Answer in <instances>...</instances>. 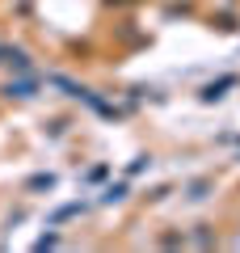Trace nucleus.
Returning <instances> with one entry per match:
<instances>
[{"instance_id": "nucleus-1", "label": "nucleus", "mask_w": 240, "mask_h": 253, "mask_svg": "<svg viewBox=\"0 0 240 253\" xmlns=\"http://www.w3.org/2000/svg\"><path fill=\"white\" fill-rule=\"evenodd\" d=\"M232 84H236V76H223L219 84H206L202 97H206V101H219V97H223V89H232Z\"/></svg>"}, {"instance_id": "nucleus-2", "label": "nucleus", "mask_w": 240, "mask_h": 253, "mask_svg": "<svg viewBox=\"0 0 240 253\" xmlns=\"http://www.w3.org/2000/svg\"><path fill=\"white\" fill-rule=\"evenodd\" d=\"M4 93H9V97H34V93H30V84H26V81H21V84H9V89H4Z\"/></svg>"}, {"instance_id": "nucleus-3", "label": "nucleus", "mask_w": 240, "mask_h": 253, "mask_svg": "<svg viewBox=\"0 0 240 253\" xmlns=\"http://www.w3.org/2000/svg\"><path fill=\"white\" fill-rule=\"evenodd\" d=\"M122 194H126V186H110V190H106V203H114V199H122Z\"/></svg>"}]
</instances>
